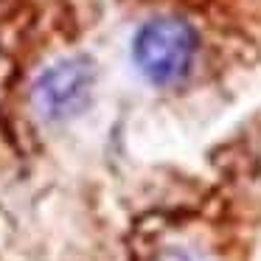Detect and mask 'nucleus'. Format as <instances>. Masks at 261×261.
Returning <instances> with one entry per match:
<instances>
[{
    "label": "nucleus",
    "mask_w": 261,
    "mask_h": 261,
    "mask_svg": "<svg viewBox=\"0 0 261 261\" xmlns=\"http://www.w3.org/2000/svg\"><path fill=\"white\" fill-rule=\"evenodd\" d=\"M197 31L177 17H154L141 25L132 42V59L152 85H174L191 70Z\"/></svg>",
    "instance_id": "1"
},
{
    "label": "nucleus",
    "mask_w": 261,
    "mask_h": 261,
    "mask_svg": "<svg viewBox=\"0 0 261 261\" xmlns=\"http://www.w3.org/2000/svg\"><path fill=\"white\" fill-rule=\"evenodd\" d=\"M93 82H96V70L87 57L59 59L42 70L40 79L34 82V90H31L34 107L48 121L70 118L87 107Z\"/></svg>",
    "instance_id": "2"
}]
</instances>
